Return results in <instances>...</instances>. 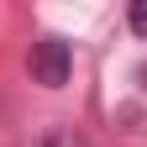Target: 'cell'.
Returning <instances> with one entry per match:
<instances>
[{
  "label": "cell",
  "instance_id": "cell-1",
  "mask_svg": "<svg viewBox=\"0 0 147 147\" xmlns=\"http://www.w3.org/2000/svg\"><path fill=\"white\" fill-rule=\"evenodd\" d=\"M68 74H74V47L63 37H42V42L32 47V79L42 89H63Z\"/></svg>",
  "mask_w": 147,
  "mask_h": 147
},
{
  "label": "cell",
  "instance_id": "cell-2",
  "mask_svg": "<svg viewBox=\"0 0 147 147\" xmlns=\"http://www.w3.org/2000/svg\"><path fill=\"white\" fill-rule=\"evenodd\" d=\"M126 21H131V32H137V37H147V0H137V5L126 11Z\"/></svg>",
  "mask_w": 147,
  "mask_h": 147
},
{
  "label": "cell",
  "instance_id": "cell-3",
  "mask_svg": "<svg viewBox=\"0 0 147 147\" xmlns=\"http://www.w3.org/2000/svg\"><path fill=\"white\" fill-rule=\"evenodd\" d=\"M137 79H142V89H147V63H142V74H137Z\"/></svg>",
  "mask_w": 147,
  "mask_h": 147
}]
</instances>
